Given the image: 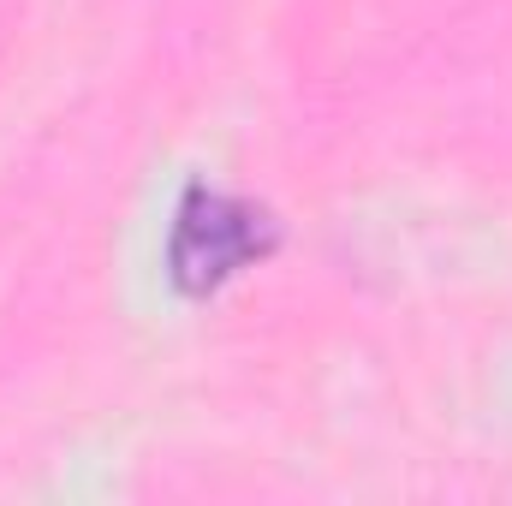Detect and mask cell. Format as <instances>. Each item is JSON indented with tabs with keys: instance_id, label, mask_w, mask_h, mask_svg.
Wrapping results in <instances>:
<instances>
[{
	"instance_id": "6da1fadb",
	"label": "cell",
	"mask_w": 512,
	"mask_h": 506,
	"mask_svg": "<svg viewBox=\"0 0 512 506\" xmlns=\"http://www.w3.org/2000/svg\"><path fill=\"white\" fill-rule=\"evenodd\" d=\"M274 245H280V221L262 203L215 185H191L167 227V280L185 298H215L245 268L274 256Z\"/></svg>"
}]
</instances>
